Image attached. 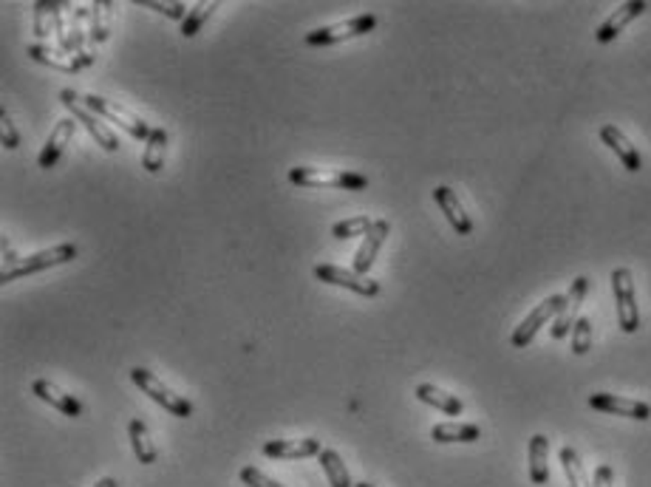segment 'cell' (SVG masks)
Returning <instances> with one entry per match:
<instances>
[{"label": "cell", "instance_id": "6da1fadb", "mask_svg": "<svg viewBox=\"0 0 651 487\" xmlns=\"http://www.w3.org/2000/svg\"><path fill=\"white\" fill-rule=\"evenodd\" d=\"M289 182L298 187H340V190H366L368 179L363 173L331 170V167H292Z\"/></svg>", "mask_w": 651, "mask_h": 487}, {"label": "cell", "instance_id": "7a4b0ae2", "mask_svg": "<svg viewBox=\"0 0 651 487\" xmlns=\"http://www.w3.org/2000/svg\"><path fill=\"white\" fill-rule=\"evenodd\" d=\"M60 103L71 111V116L77 122H80L91 136H94V142L100 145L103 150H108V153H116L120 150V140H116V133L103 122V116H96L88 105H86V100L83 96H77L74 91H60Z\"/></svg>", "mask_w": 651, "mask_h": 487}, {"label": "cell", "instance_id": "3957f363", "mask_svg": "<svg viewBox=\"0 0 651 487\" xmlns=\"http://www.w3.org/2000/svg\"><path fill=\"white\" fill-rule=\"evenodd\" d=\"M131 380L140 385V392H145L153 402H159L167 414H173V417H179V419H187L190 414H193V405H190V400H185L182 394H176V392H170V388L156 377L150 368H142V365H136L133 372H131Z\"/></svg>", "mask_w": 651, "mask_h": 487}, {"label": "cell", "instance_id": "277c9868", "mask_svg": "<svg viewBox=\"0 0 651 487\" xmlns=\"http://www.w3.org/2000/svg\"><path fill=\"white\" fill-rule=\"evenodd\" d=\"M611 289H615V303H618V323L626 335H635L640 329V309L635 298V278L626 266H618L611 272Z\"/></svg>", "mask_w": 651, "mask_h": 487}, {"label": "cell", "instance_id": "5b68a950", "mask_svg": "<svg viewBox=\"0 0 651 487\" xmlns=\"http://www.w3.org/2000/svg\"><path fill=\"white\" fill-rule=\"evenodd\" d=\"M86 100V105L96 113V116H103V120H111V122H116L120 125L125 133H131L133 140H142V142H148V136H150V125L142 120V116H136V113H131L128 108H122L120 103H113V100H105V96H96V94H91V96H83Z\"/></svg>", "mask_w": 651, "mask_h": 487}, {"label": "cell", "instance_id": "8992f818", "mask_svg": "<svg viewBox=\"0 0 651 487\" xmlns=\"http://www.w3.org/2000/svg\"><path fill=\"white\" fill-rule=\"evenodd\" d=\"M374 26H377V17H374V14H360V17H351V21H343V23H334V26H323V29L309 32V34H306V43H309V46H334V43L351 41V37H363V34H368Z\"/></svg>", "mask_w": 651, "mask_h": 487}, {"label": "cell", "instance_id": "52a82bcc", "mask_svg": "<svg viewBox=\"0 0 651 487\" xmlns=\"http://www.w3.org/2000/svg\"><path fill=\"white\" fill-rule=\"evenodd\" d=\"M564 301H566V295H549V298H544V301L516 326V332H512L510 343L516 346V348L529 346L532 338L538 335V329H541L549 318H558V311L564 309Z\"/></svg>", "mask_w": 651, "mask_h": 487}, {"label": "cell", "instance_id": "ba28073f", "mask_svg": "<svg viewBox=\"0 0 651 487\" xmlns=\"http://www.w3.org/2000/svg\"><path fill=\"white\" fill-rule=\"evenodd\" d=\"M314 278L323 281V284H331V286L351 289V292H357V295H363V298L380 295V284L377 281H371L368 275H357L354 269L334 266V264H318V266H314Z\"/></svg>", "mask_w": 651, "mask_h": 487}, {"label": "cell", "instance_id": "9c48e42d", "mask_svg": "<svg viewBox=\"0 0 651 487\" xmlns=\"http://www.w3.org/2000/svg\"><path fill=\"white\" fill-rule=\"evenodd\" d=\"M77 258V247L74 244H57L51 249H41L34 252L29 258H21L17 269L12 272V278H21V275H34V272H43V269H51V266H60V264H71Z\"/></svg>", "mask_w": 651, "mask_h": 487}, {"label": "cell", "instance_id": "30bf717a", "mask_svg": "<svg viewBox=\"0 0 651 487\" xmlns=\"http://www.w3.org/2000/svg\"><path fill=\"white\" fill-rule=\"evenodd\" d=\"M586 292H589V278H575L566 292V301H564V309L558 311V318L556 323H552V340H564L566 335H572V329H575L578 323V309L586 298Z\"/></svg>", "mask_w": 651, "mask_h": 487}, {"label": "cell", "instance_id": "8fae6325", "mask_svg": "<svg viewBox=\"0 0 651 487\" xmlns=\"http://www.w3.org/2000/svg\"><path fill=\"white\" fill-rule=\"evenodd\" d=\"M589 405L595 408V411L615 414V417H628V419H640V422H646L651 417V408L643 400H628V397H618V394H592Z\"/></svg>", "mask_w": 651, "mask_h": 487}, {"label": "cell", "instance_id": "7c38bea8", "mask_svg": "<svg viewBox=\"0 0 651 487\" xmlns=\"http://www.w3.org/2000/svg\"><path fill=\"white\" fill-rule=\"evenodd\" d=\"M74 133H77V120H74V116H68V120H60V122H57L54 131L49 133V142L43 145L41 156H37V165H41L43 170L54 167L57 159H60V156H63V150L71 145Z\"/></svg>", "mask_w": 651, "mask_h": 487}, {"label": "cell", "instance_id": "4fadbf2b", "mask_svg": "<svg viewBox=\"0 0 651 487\" xmlns=\"http://www.w3.org/2000/svg\"><path fill=\"white\" fill-rule=\"evenodd\" d=\"M321 439L306 437V439H272L264 445V456L269 459H309L321 456Z\"/></svg>", "mask_w": 651, "mask_h": 487}, {"label": "cell", "instance_id": "5bb4252c", "mask_svg": "<svg viewBox=\"0 0 651 487\" xmlns=\"http://www.w3.org/2000/svg\"><path fill=\"white\" fill-rule=\"evenodd\" d=\"M388 232H391V224L385 219H380V221H374V227L363 236V244L357 249V256H354V272H357V275H368L374 258H377V252L383 249V244L388 239Z\"/></svg>", "mask_w": 651, "mask_h": 487}, {"label": "cell", "instance_id": "9a60e30c", "mask_svg": "<svg viewBox=\"0 0 651 487\" xmlns=\"http://www.w3.org/2000/svg\"><path fill=\"white\" fill-rule=\"evenodd\" d=\"M601 140H603V145L623 162V167H626L628 173H637V170L643 167V159H640L637 148L626 140V133H623L618 125H603V128H601Z\"/></svg>", "mask_w": 651, "mask_h": 487}, {"label": "cell", "instance_id": "2e32d148", "mask_svg": "<svg viewBox=\"0 0 651 487\" xmlns=\"http://www.w3.org/2000/svg\"><path fill=\"white\" fill-rule=\"evenodd\" d=\"M32 394L37 400L49 402L51 408H57V411H63L66 417H83V402L77 400L74 394H66L63 388H57L49 380H34L32 383Z\"/></svg>", "mask_w": 651, "mask_h": 487}, {"label": "cell", "instance_id": "e0dca14e", "mask_svg": "<svg viewBox=\"0 0 651 487\" xmlns=\"http://www.w3.org/2000/svg\"><path fill=\"white\" fill-rule=\"evenodd\" d=\"M29 57H32L34 63L51 66V68L66 71V74H77V71H83V68H86L77 54L63 51L60 46H49V43H34V46H29Z\"/></svg>", "mask_w": 651, "mask_h": 487}, {"label": "cell", "instance_id": "ac0fdd59", "mask_svg": "<svg viewBox=\"0 0 651 487\" xmlns=\"http://www.w3.org/2000/svg\"><path fill=\"white\" fill-rule=\"evenodd\" d=\"M648 9L646 0H631V4H623L620 9H615V14L609 17V21L595 32V41L598 43H611L615 37H620V32L631 23L637 21V17Z\"/></svg>", "mask_w": 651, "mask_h": 487}, {"label": "cell", "instance_id": "d6986e66", "mask_svg": "<svg viewBox=\"0 0 651 487\" xmlns=\"http://www.w3.org/2000/svg\"><path fill=\"white\" fill-rule=\"evenodd\" d=\"M433 202L439 204V210L445 212V219L450 221V227L457 230L459 236H470V232H473V221H470V216L465 212L462 202L457 199V193L442 185V187L433 190Z\"/></svg>", "mask_w": 651, "mask_h": 487}, {"label": "cell", "instance_id": "ffe728a7", "mask_svg": "<svg viewBox=\"0 0 651 487\" xmlns=\"http://www.w3.org/2000/svg\"><path fill=\"white\" fill-rule=\"evenodd\" d=\"M482 437V428L473 422H439L430 428V439L439 445L450 442H476Z\"/></svg>", "mask_w": 651, "mask_h": 487}, {"label": "cell", "instance_id": "44dd1931", "mask_svg": "<svg viewBox=\"0 0 651 487\" xmlns=\"http://www.w3.org/2000/svg\"><path fill=\"white\" fill-rule=\"evenodd\" d=\"M417 400H422L425 405L439 408V411L448 414V417H459V414H462V408H465L462 400H459L457 394H448V392H442V388L430 385V383L417 385Z\"/></svg>", "mask_w": 651, "mask_h": 487}, {"label": "cell", "instance_id": "7402d4cb", "mask_svg": "<svg viewBox=\"0 0 651 487\" xmlns=\"http://www.w3.org/2000/svg\"><path fill=\"white\" fill-rule=\"evenodd\" d=\"M549 439L544 434H536L529 439V482L532 484H547L549 482Z\"/></svg>", "mask_w": 651, "mask_h": 487}, {"label": "cell", "instance_id": "603a6c76", "mask_svg": "<svg viewBox=\"0 0 651 487\" xmlns=\"http://www.w3.org/2000/svg\"><path fill=\"white\" fill-rule=\"evenodd\" d=\"M128 434H131V445H133L136 459H140L142 464H153L156 456H159V451H156V445H153V439H150L148 425H145L140 417H133L131 425H128Z\"/></svg>", "mask_w": 651, "mask_h": 487}, {"label": "cell", "instance_id": "cb8c5ba5", "mask_svg": "<svg viewBox=\"0 0 651 487\" xmlns=\"http://www.w3.org/2000/svg\"><path fill=\"white\" fill-rule=\"evenodd\" d=\"M165 153H167V131L165 128H153L148 142H145V153H142V167L148 173H159L165 167Z\"/></svg>", "mask_w": 651, "mask_h": 487}, {"label": "cell", "instance_id": "d4e9b609", "mask_svg": "<svg viewBox=\"0 0 651 487\" xmlns=\"http://www.w3.org/2000/svg\"><path fill=\"white\" fill-rule=\"evenodd\" d=\"M111 21H113V4H111V0H96V4H91V49L96 43L108 41Z\"/></svg>", "mask_w": 651, "mask_h": 487}, {"label": "cell", "instance_id": "484cf974", "mask_svg": "<svg viewBox=\"0 0 651 487\" xmlns=\"http://www.w3.org/2000/svg\"><path fill=\"white\" fill-rule=\"evenodd\" d=\"M321 467H323V473H326L331 487H354V482L348 476V467H346V462L340 459L338 451H331V447L321 451Z\"/></svg>", "mask_w": 651, "mask_h": 487}, {"label": "cell", "instance_id": "4316f807", "mask_svg": "<svg viewBox=\"0 0 651 487\" xmlns=\"http://www.w3.org/2000/svg\"><path fill=\"white\" fill-rule=\"evenodd\" d=\"M63 6V0H41V4H34V34L41 41H49V34L54 32V17Z\"/></svg>", "mask_w": 651, "mask_h": 487}, {"label": "cell", "instance_id": "83f0119b", "mask_svg": "<svg viewBox=\"0 0 651 487\" xmlns=\"http://www.w3.org/2000/svg\"><path fill=\"white\" fill-rule=\"evenodd\" d=\"M561 464H564V473H566V479H569V487H592L589 479H586V471H583V462H581L575 447H569V445L561 447Z\"/></svg>", "mask_w": 651, "mask_h": 487}, {"label": "cell", "instance_id": "f1b7e54d", "mask_svg": "<svg viewBox=\"0 0 651 487\" xmlns=\"http://www.w3.org/2000/svg\"><path fill=\"white\" fill-rule=\"evenodd\" d=\"M219 9V4L215 0H210V4H195L187 14V21L182 23V37H195L202 32V26L210 21V14Z\"/></svg>", "mask_w": 651, "mask_h": 487}, {"label": "cell", "instance_id": "f546056e", "mask_svg": "<svg viewBox=\"0 0 651 487\" xmlns=\"http://www.w3.org/2000/svg\"><path fill=\"white\" fill-rule=\"evenodd\" d=\"M371 227H374V221H371L368 216H354V219H346V221L334 224V227H331V236L346 241V239H354V236H366Z\"/></svg>", "mask_w": 651, "mask_h": 487}, {"label": "cell", "instance_id": "4dcf8cb0", "mask_svg": "<svg viewBox=\"0 0 651 487\" xmlns=\"http://www.w3.org/2000/svg\"><path fill=\"white\" fill-rule=\"evenodd\" d=\"M140 6H145V9H153V12H159V14H165V17H170V21H187V6L185 4H179V0H140Z\"/></svg>", "mask_w": 651, "mask_h": 487}, {"label": "cell", "instance_id": "1f68e13d", "mask_svg": "<svg viewBox=\"0 0 651 487\" xmlns=\"http://www.w3.org/2000/svg\"><path fill=\"white\" fill-rule=\"evenodd\" d=\"M589 348H592V320L589 318H578L575 329H572V352L586 355Z\"/></svg>", "mask_w": 651, "mask_h": 487}, {"label": "cell", "instance_id": "d6a6232c", "mask_svg": "<svg viewBox=\"0 0 651 487\" xmlns=\"http://www.w3.org/2000/svg\"><path fill=\"white\" fill-rule=\"evenodd\" d=\"M241 482L247 484V487H284V484H278L275 479H269L261 467H255V464H247V467H241Z\"/></svg>", "mask_w": 651, "mask_h": 487}, {"label": "cell", "instance_id": "836d02e7", "mask_svg": "<svg viewBox=\"0 0 651 487\" xmlns=\"http://www.w3.org/2000/svg\"><path fill=\"white\" fill-rule=\"evenodd\" d=\"M0 136H4V148L6 150H17V145H21V133H17L12 116L6 111H0Z\"/></svg>", "mask_w": 651, "mask_h": 487}, {"label": "cell", "instance_id": "e575fe53", "mask_svg": "<svg viewBox=\"0 0 651 487\" xmlns=\"http://www.w3.org/2000/svg\"><path fill=\"white\" fill-rule=\"evenodd\" d=\"M592 487H615V471H611V464L598 467L595 479H592Z\"/></svg>", "mask_w": 651, "mask_h": 487}, {"label": "cell", "instance_id": "d590c367", "mask_svg": "<svg viewBox=\"0 0 651 487\" xmlns=\"http://www.w3.org/2000/svg\"><path fill=\"white\" fill-rule=\"evenodd\" d=\"M94 487H120V482H116V479H111V476H108V479H100V482H96Z\"/></svg>", "mask_w": 651, "mask_h": 487}, {"label": "cell", "instance_id": "8d00e7d4", "mask_svg": "<svg viewBox=\"0 0 651 487\" xmlns=\"http://www.w3.org/2000/svg\"><path fill=\"white\" fill-rule=\"evenodd\" d=\"M354 487H374V484H368V482H357V484H354Z\"/></svg>", "mask_w": 651, "mask_h": 487}]
</instances>
